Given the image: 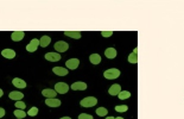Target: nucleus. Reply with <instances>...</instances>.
Returning <instances> with one entry per match:
<instances>
[{"label":"nucleus","instance_id":"nucleus-1","mask_svg":"<svg viewBox=\"0 0 184 119\" xmlns=\"http://www.w3.org/2000/svg\"><path fill=\"white\" fill-rule=\"evenodd\" d=\"M120 74H121L120 70L117 69V68H111V69H107V70L104 72V76L107 80H115V79H118L120 76Z\"/></svg>","mask_w":184,"mask_h":119},{"label":"nucleus","instance_id":"nucleus-2","mask_svg":"<svg viewBox=\"0 0 184 119\" xmlns=\"http://www.w3.org/2000/svg\"><path fill=\"white\" fill-rule=\"evenodd\" d=\"M96 104H98V99L94 98V96H87V98H84V99H82L80 101V105L82 107H93Z\"/></svg>","mask_w":184,"mask_h":119},{"label":"nucleus","instance_id":"nucleus-3","mask_svg":"<svg viewBox=\"0 0 184 119\" xmlns=\"http://www.w3.org/2000/svg\"><path fill=\"white\" fill-rule=\"evenodd\" d=\"M69 49V44L64 41H58L57 43H55V50L57 53H64Z\"/></svg>","mask_w":184,"mask_h":119},{"label":"nucleus","instance_id":"nucleus-4","mask_svg":"<svg viewBox=\"0 0 184 119\" xmlns=\"http://www.w3.org/2000/svg\"><path fill=\"white\" fill-rule=\"evenodd\" d=\"M55 91L59 94H65L69 91V86L65 82H58L55 85Z\"/></svg>","mask_w":184,"mask_h":119},{"label":"nucleus","instance_id":"nucleus-5","mask_svg":"<svg viewBox=\"0 0 184 119\" xmlns=\"http://www.w3.org/2000/svg\"><path fill=\"white\" fill-rule=\"evenodd\" d=\"M38 47H39V39L33 38V39L26 45V50H28L29 53H35V51L37 50Z\"/></svg>","mask_w":184,"mask_h":119},{"label":"nucleus","instance_id":"nucleus-6","mask_svg":"<svg viewBox=\"0 0 184 119\" xmlns=\"http://www.w3.org/2000/svg\"><path fill=\"white\" fill-rule=\"evenodd\" d=\"M65 66H67L68 69L75 70V69H77V67L80 66V61H78L77 58H70V60H68V61L65 62Z\"/></svg>","mask_w":184,"mask_h":119},{"label":"nucleus","instance_id":"nucleus-7","mask_svg":"<svg viewBox=\"0 0 184 119\" xmlns=\"http://www.w3.org/2000/svg\"><path fill=\"white\" fill-rule=\"evenodd\" d=\"M45 60L50 62H57L61 60V55L58 53H46L45 54Z\"/></svg>","mask_w":184,"mask_h":119},{"label":"nucleus","instance_id":"nucleus-8","mask_svg":"<svg viewBox=\"0 0 184 119\" xmlns=\"http://www.w3.org/2000/svg\"><path fill=\"white\" fill-rule=\"evenodd\" d=\"M70 88L72 91H85L87 89V83H84L82 81H77V82H74L70 86Z\"/></svg>","mask_w":184,"mask_h":119},{"label":"nucleus","instance_id":"nucleus-9","mask_svg":"<svg viewBox=\"0 0 184 119\" xmlns=\"http://www.w3.org/2000/svg\"><path fill=\"white\" fill-rule=\"evenodd\" d=\"M120 92H121V86H120V85H118V83L112 85V86L109 87V89H108V93H109L112 96L119 95V93H120Z\"/></svg>","mask_w":184,"mask_h":119},{"label":"nucleus","instance_id":"nucleus-10","mask_svg":"<svg viewBox=\"0 0 184 119\" xmlns=\"http://www.w3.org/2000/svg\"><path fill=\"white\" fill-rule=\"evenodd\" d=\"M24 36H25L24 31H13L12 35H11V38L14 42H19V41H22L24 38Z\"/></svg>","mask_w":184,"mask_h":119},{"label":"nucleus","instance_id":"nucleus-11","mask_svg":"<svg viewBox=\"0 0 184 119\" xmlns=\"http://www.w3.org/2000/svg\"><path fill=\"white\" fill-rule=\"evenodd\" d=\"M56 94H57V92H56L55 89H49V88H46V89H43V91H42V95L45 96L46 99H52V98L56 96Z\"/></svg>","mask_w":184,"mask_h":119},{"label":"nucleus","instance_id":"nucleus-12","mask_svg":"<svg viewBox=\"0 0 184 119\" xmlns=\"http://www.w3.org/2000/svg\"><path fill=\"white\" fill-rule=\"evenodd\" d=\"M117 55H118V53H117V50H115L114 48H107V49L105 50V56H106L107 58H109V60L115 58Z\"/></svg>","mask_w":184,"mask_h":119},{"label":"nucleus","instance_id":"nucleus-13","mask_svg":"<svg viewBox=\"0 0 184 119\" xmlns=\"http://www.w3.org/2000/svg\"><path fill=\"white\" fill-rule=\"evenodd\" d=\"M52 72L56 74V75H59V76H65V75H68V69H65V68H62V67H54L52 68Z\"/></svg>","mask_w":184,"mask_h":119},{"label":"nucleus","instance_id":"nucleus-14","mask_svg":"<svg viewBox=\"0 0 184 119\" xmlns=\"http://www.w3.org/2000/svg\"><path fill=\"white\" fill-rule=\"evenodd\" d=\"M12 83H13V86L17 87V88H25V87H26V82H25L24 80L19 79V77H14V79L12 80Z\"/></svg>","mask_w":184,"mask_h":119},{"label":"nucleus","instance_id":"nucleus-15","mask_svg":"<svg viewBox=\"0 0 184 119\" xmlns=\"http://www.w3.org/2000/svg\"><path fill=\"white\" fill-rule=\"evenodd\" d=\"M45 104L48 106H50V107H58V106H61L62 102H61V100H58L56 98H52V99H46Z\"/></svg>","mask_w":184,"mask_h":119},{"label":"nucleus","instance_id":"nucleus-16","mask_svg":"<svg viewBox=\"0 0 184 119\" xmlns=\"http://www.w3.org/2000/svg\"><path fill=\"white\" fill-rule=\"evenodd\" d=\"M1 55H3L5 58H14L16 51L12 50V49H4V50L1 51Z\"/></svg>","mask_w":184,"mask_h":119},{"label":"nucleus","instance_id":"nucleus-17","mask_svg":"<svg viewBox=\"0 0 184 119\" xmlns=\"http://www.w3.org/2000/svg\"><path fill=\"white\" fill-rule=\"evenodd\" d=\"M9 96H10V99H12V100L19 101V100H22V99L24 98V94H23L22 92H11V93L9 94Z\"/></svg>","mask_w":184,"mask_h":119},{"label":"nucleus","instance_id":"nucleus-18","mask_svg":"<svg viewBox=\"0 0 184 119\" xmlns=\"http://www.w3.org/2000/svg\"><path fill=\"white\" fill-rule=\"evenodd\" d=\"M89 61L93 64H100L101 63V56L99 54H91L89 56Z\"/></svg>","mask_w":184,"mask_h":119},{"label":"nucleus","instance_id":"nucleus-19","mask_svg":"<svg viewBox=\"0 0 184 119\" xmlns=\"http://www.w3.org/2000/svg\"><path fill=\"white\" fill-rule=\"evenodd\" d=\"M65 36H68V37H71V38H75V39H78V38H81V32L80 31H64L63 32Z\"/></svg>","mask_w":184,"mask_h":119},{"label":"nucleus","instance_id":"nucleus-20","mask_svg":"<svg viewBox=\"0 0 184 119\" xmlns=\"http://www.w3.org/2000/svg\"><path fill=\"white\" fill-rule=\"evenodd\" d=\"M50 43H51V38H50L49 36H42V38L39 39V45H41L42 48L48 47Z\"/></svg>","mask_w":184,"mask_h":119},{"label":"nucleus","instance_id":"nucleus-21","mask_svg":"<svg viewBox=\"0 0 184 119\" xmlns=\"http://www.w3.org/2000/svg\"><path fill=\"white\" fill-rule=\"evenodd\" d=\"M127 60H128V62H130V63H132V64L138 63V54H134V53L130 54V55H128V57H127Z\"/></svg>","mask_w":184,"mask_h":119},{"label":"nucleus","instance_id":"nucleus-22","mask_svg":"<svg viewBox=\"0 0 184 119\" xmlns=\"http://www.w3.org/2000/svg\"><path fill=\"white\" fill-rule=\"evenodd\" d=\"M131 96V93L128 92V91H121L120 93H119V95H118V98L120 99V100H126V99H128Z\"/></svg>","mask_w":184,"mask_h":119},{"label":"nucleus","instance_id":"nucleus-23","mask_svg":"<svg viewBox=\"0 0 184 119\" xmlns=\"http://www.w3.org/2000/svg\"><path fill=\"white\" fill-rule=\"evenodd\" d=\"M96 114L99 115V117H106L107 115V113H108V110H106L105 107H99V108H96Z\"/></svg>","mask_w":184,"mask_h":119},{"label":"nucleus","instance_id":"nucleus-24","mask_svg":"<svg viewBox=\"0 0 184 119\" xmlns=\"http://www.w3.org/2000/svg\"><path fill=\"white\" fill-rule=\"evenodd\" d=\"M14 115L18 118V119H24L26 117V113L24 112V110H16L14 111Z\"/></svg>","mask_w":184,"mask_h":119},{"label":"nucleus","instance_id":"nucleus-25","mask_svg":"<svg viewBox=\"0 0 184 119\" xmlns=\"http://www.w3.org/2000/svg\"><path fill=\"white\" fill-rule=\"evenodd\" d=\"M117 112H120V113H122V112H127V110H128V106L127 105H118V106H115V108H114Z\"/></svg>","mask_w":184,"mask_h":119},{"label":"nucleus","instance_id":"nucleus-26","mask_svg":"<svg viewBox=\"0 0 184 119\" xmlns=\"http://www.w3.org/2000/svg\"><path fill=\"white\" fill-rule=\"evenodd\" d=\"M14 106H16L17 108H19V110H24V108L26 107V105H25V102H24V101H22V100H19V101H16V104H14Z\"/></svg>","mask_w":184,"mask_h":119},{"label":"nucleus","instance_id":"nucleus-27","mask_svg":"<svg viewBox=\"0 0 184 119\" xmlns=\"http://www.w3.org/2000/svg\"><path fill=\"white\" fill-rule=\"evenodd\" d=\"M37 113H38V108H37V107H31V108L29 110V112H28V114L31 115V117L37 115Z\"/></svg>","mask_w":184,"mask_h":119},{"label":"nucleus","instance_id":"nucleus-28","mask_svg":"<svg viewBox=\"0 0 184 119\" xmlns=\"http://www.w3.org/2000/svg\"><path fill=\"white\" fill-rule=\"evenodd\" d=\"M78 119H94L93 115H90V114H87V113H81L78 115Z\"/></svg>","mask_w":184,"mask_h":119},{"label":"nucleus","instance_id":"nucleus-29","mask_svg":"<svg viewBox=\"0 0 184 119\" xmlns=\"http://www.w3.org/2000/svg\"><path fill=\"white\" fill-rule=\"evenodd\" d=\"M100 34H101L104 37H111V36H112L114 32H113V31H101Z\"/></svg>","mask_w":184,"mask_h":119},{"label":"nucleus","instance_id":"nucleus-30","mask_svg":"<svg viewBox=\"0 0 184 119\" xmlns=\"http://www.w3.org/2000/svg\"><path fill=\"white\" fill-rule=\"evenodd\" d=\"M5 115V110L3 107H0V118H3Z\"/></svg>","mask_w":184,"mask_h":119},{"label":"nucleus","instance_id":"nucleus-31","mask_svg":"<svg viewBox=\"0 0 184 119\" xmlns=\"http://www.w3.org/2000/svg\"><path fill=\"white\" fill-rule=\"evenodd\" d=\"M105 119H115V117H112V115H108V117H106Z\"/></svg>","mask_w":184,"mask_h":119},{"label":"nucleus","instance_id":"nucleus-32","mask_svg":"<svg viewBox=\"0 0 184 119\" xmlns=\"http://www.w3.org/2000/svg\"><path fill=\"white\" fill-rule=\"evenodd\" d=\"M3 94H4V91H3V89H0V98L3 96Z\"/></svg>","mask_w":184,"mask_h":119},{"label":"nucleus","instance_id":"nucleus-33","mask_svg":"<svg viewBox=\"0 0 184 119\" xmlns=\"http://www.w3.org/2000/svg\"><path fill=\"white\" fill-rule=\"evenodd\" d=\"M133 53H134V54H138V48H134V50H133Z\"/></svg>","mask_w":184,"mask_h":119},{"label":"nucleus","instance_id":"nucleus-34","mask_svg":"<svg viewBox=\"0 0 184 119\" xmlns=\"http://www.w3.org/2000/svg\"><path fill=\"white\" fill-rule=\"evenodd\" d=\"M61 119H71L70 117H63V118H61Z\"/></svg>","mask_w":184,"mask_h":119},{"label":"nucleus","instance_id":"nucleus-35","mask_svg":"<svg viewBox=\"0 0 184 119\" xmlns=\"http://www.w3.org/2000/svg\"><path fill=\"white\" fill-rule=\"evenodd\" d=\"M115 119H124V118H122V117H117Z\"/></svg>","mask_w":184,"mask_h":119}]
</instances>
